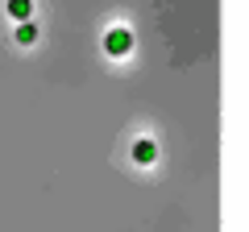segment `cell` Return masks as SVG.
Instances as JSON below:
<instances>
[{
  "label": "cell",
  "mask_w": 249,
  "mask_h": 232,
  "mask_svg": "<svg viewBox=\"0 0 249 232\" xmlns=\"http://www.w3.org/2000/svg\"><path fill=\"white\" fill-rule=\"evenodd\" d=\"M13 37H17V46H34L37 42V25H34V21H21Z\"/></svg>",
  "instance_id": "4"
},
{
  "label": "cell",
  "mask_w": 249,
  "mask_h": 232,
  "mask_svg": "<svg viewBox=\"0 0 249 232\" xmlns=\"http://www.w3.org/2000/svg\"><path fill=\"white\" fill-rule=\"evenodd\" d=\"M133 162H137V166L158 162V141H154V137H137V141H133Z\"/></svg>",
  "instance_id": "2"
},
{
  "label": "cell",
  "mask_w": 249,
  "mask_h": 232,
  "mask_svg": "<svg viewBox=\"0 0 249 232\" xmlns=\"http://www.w3.org/2000/svg\"><path fill=\"white\" fill-rule=\"evenodd\" d=\"M4 13H9V17L21 25V21L34 17V0H4Z\"/></svg>",
  "instance_id": "3"
},
{
  "label": "cell",
  "mask_w": 249,
  "mask_h": 232,
  "mask_svg": "<svg viewBox=\"0 0 249 232\" xmlns=\"http://www.w3.org/2000/svg\"><path fill=\"white\" fill-rule=\"evenodd\" d=\"M133 50V29L129 25H112L104 33V54H112V58H121V54Z\"/></svg>",
  "instance_id": "1"
}]
</instances>
